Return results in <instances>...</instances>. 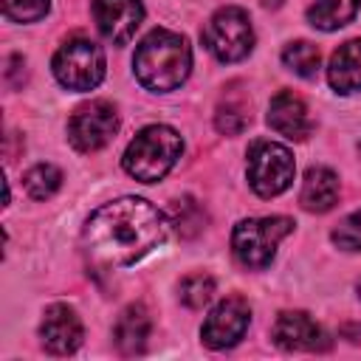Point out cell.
<instances>
[{
	"instance_id": "cell-1",
	"label": "cell",
	"mask_w": 361,
	"mask_h": 361,
	"mask_svg": "<svg viewBox=\"0 0 361 361\" xmlns=\"http://www.w3.org/2000/svg\"><path fill=\"white\" fill-rule=\"evenodd\" d=\"M166 217L141 197H121L96 209L85 223V248L102 268H124L147 257L166 237Z\"/></svg>"
},
{
	"instance_id": "cell-2",
	"label": "cell",
	"mask_w": 361,
	"mask_h": 361,
	"mask_svg": "<svg viewBox=\"0 0 361 361\" xmlns=\"http://www.w3.org/2000/svg\"><path fill=\"white\" fill-rule=\"evenodd\" d=\"M133 68H135V79L147 90L166 93L180 87L192 68V51L186 37L166 28L149 31L135 48Z\"/></svg>"
},
{
	"instance_id": "cell-3",
	"label": "cell",
	"mask_w": 361,
	"mask_h": 361,
	"mask_svg": "<svg viewBox=\"0 0 361 361\" xmlns=\"http://www.w3.org/2000/svg\"><path fill=\"white\" fill-rule=\"evenodd\" d=\"M180 152H183V141L172 127L149 124L130 141L121 164H124L127 175H133L135 180L155 183L178 164Z\"/></svg>"
},
{
	"instance_id": "cell-4",
	"label": "cell",
	"mask_w": 361,
	"mask_h": 361,
	"mask_svg": "<svg viewBox=\"0 0 361 361\" xmlns=\"http://www.w3.org/2000/svg\"><path fill=\"white\" fill-rule=\"evenodd\" d=\"M293 231L290 217H248L234 226L231 234V251L234 259L248 271H262L271 265L276 245L282 237Z\"/></svg>"
},
{
	"instance_id": "cell-5",
	"label": "cell",
	"mask_w": 361,
	"mask_h": 361,
	"mask_svg": "<svg viewBox=\"0 0 361 361\" xmlns=\"http://www.w3.org/2000/svg\"><path fill=\"white\" fill-rule=\"evenodd\" d=\"M203 42L220 62H240L254 48V28L248 14L240 6L217 8L203 28Z\"/></svg>"
},
{
	"instance_id": "cell-6",
	"label": "cell",
	"mask_w": 361,
	"mask_h": 361,
	"mask_svg": "<svg viewBox=\"0 0 361 361\" xmlns=\"http://www.w3.org/2000/svg\"><path fill=\"white\" fill-rule=\"evenodd\" d=\"M54 76L68 90H93L104 79V54L90 39H68L54 54Z\"/></svg>"
},
{
	"instance_id": "cell-7",
	"label": "cell",
	"mask_w": 361,
	"mask_h": 361,
	"mask_svg": "<svg viewBox=\"0 0 361 361\" xmlns=\"http://www.w3.org/2000/svg\"><path fill=\"white\" fill-rule=\"evenodd\" d=\"M293 180V155L276 141H257L248 149V183L259 197H276Z\"/></svg>"
},
{
	"instance_id": "cell-8",
	"label": "cell",
	"mask_w": 361,
	"mask_h": 361,
	"mask_svg": "<svg viewBox=\"0 0 361 361\" xmlns=\"http://www.w3.org/2000/svg\"><path fill=\"white\" fill-rule=\"evenodd\" d=\"M116 130H118V113L104 99H96V102L76 107L71 121H68V138L79 152L102 149L104 144H110Z\"/></svg>"
},
{
	"instance_id": "cell-9",
	"label": "cell",
	"mask_w": 361,
	"mask_h": 361,
	"mask_svg": "<svg viewBox=\"0 0 361 361\" xmlns=\"http://www.w3.org/2000/svg\"><path fill=\"white\" fill-rule=\"evenodd\" d=\"M248 322H251V307L245 299L240 296H228L223 299L220 305L212 307V313L206 316L203 322V344L212 347V350H226V347H234L245 330H248Z\"/></svg>"
},
{
	"instance_id": "cell-10",
	"label": "cell",
	"mask_w": 361,
	"mask_h": 361,
	"mask_svg": "<svg viewBox=\"0 0 361 361\" xmlns=\"http://www.w3.org/2000/svg\"><path fill=\"white\" fill-rule=\"evenodd\" d=\"M93 20L107 42L124 45L133 39L135 28L141 25L144 6L141 0H93Z\"/></svg>"
},
{
	"instance_id": "cell-11",
	"label": "cell",
	"mask_w": 361,
	"mask_h": 361,
	"mask_svg": "<svg viewBox=\"0 0 361 361\" xmlns=\"http://www.w3.org/2000/svg\"><path fill=\"white\" fill-rule=\"evenodd\" d=\"M82 322L76 316L73 307L68 305H51L42 316V324H39V338H42V347L51 353V355H71L76 353V347L82 344Z\"/></svg>"
},
{
	"instance_id": "cell-12",
	"label": "cell",
	"mask_w": 361,
	"mask_h": 361,
	"mask_svg": "<svg viewBox=\"0 0 361 361\" xmlns=\"http://www.w3.org/2000/svg\"><path fill=\"white\" fill-rule=\"evenodd\" d=\"M274 341L282 350H324L327 347L322 327L302 310H285L276 316Z\"/></svg>"
},
{
	"instance_id": "cell-13",
	"label": "cell",
	"mask_w": 361,
	"mask_h": 361,
	"mask_svg": "<svg viewBox=\"0 0 361 361\" xmlns=\"http://www.w3.org/2000/svg\"><path fill=\"white\" fill-rule=\"evenodd\" d=\"M268 124H271V130H276L279 135H285L290 141H305L310 135V130H313L305 102L296 93H290V90H279L271 99V104H268Z\"/></svg>"
},
{
	"instance_id": "cell-14",
	"label": "cell",
	"mask_w": 361,
	"mask_h": 361,
	"mask_svg": "<svg viewBox=\"0 0 361 361\" xmlns=\"http://www.w3.org/2000/svg\"><path fill=\"white\" fill-rule=\"evenodd\" d=\"M149 330H152V319H149V310L144 305H127L116 322V330H113V338H116V347L124 353V355H138L144 353L147 347V338H149Z\"/></svg>"
},
{
	"instance_id": "cell-15",
	"label": "cell",
	"mask_w": 361,
	"mask_h": 361,
	"mask_svg": "<svg viewBox=\"0 0 361 361\" xmlns=\"http://www.w3.org/2000/svg\"><path fill=\"white\" fill-rule=\"evenodd\" d=\"M338 200V175L327 166H310L305 172L302 180V192H299V203L307 212H330Z\"/></svg>"
},
{
	"instance_id": "cell-16",
	"label": "cell",
	"mask_w": 361,
	"mask_h": 361,
	"mask_svg": "<svg viewBox=\"0 0 361 361\" xmlns=\"http://www.w3.org/2000/svg\"><path fill=\"white\" fill-rule=\"evenodd\" d=\"M327 79L338 93L361 90V39H347L333 51Z\"/></svg>"
},
{
	"instance_id": "cell-17",
	"label": "cell",
	"mask_w": 361,
	"mask_h": 361,
	"mask_svg": "<svg viewBox=\"0 0 361 361\" xmlns=\"http://www.w3.org/2000/svg\"><path fill=\"white\" fill-rule=\"evenodd\" d=\"M248 121H251V102L245 93H240L237 85H231L214 110V127L223 135H240L248 127Z\"/></svg>"
},
{
	"instance_id": "cell-18",
	"label": "cell",
	"mask_w": 361,
	"mask_h": 361,
	"mask_svg": "<svg viewBox=\"0 0 361 361\" xmlns=\"http://www.w3.org/2000/svg\"><path fill=\"white\" fill-rule=\"evenodd\" d=\"M358 6L361 0H313L307 8V20L313 28L333 31V28L347 25L358 14Z\"/></svg>"
},
{
	"instance_id": "cell-19",
	"label": "cell",
	"mask_w": 361,
	"mask_h": 361,
	"mask_svg": "<svg viewBox=\"0 0 361 361\" xmlns=\"http://www.w3.org/2000/svg\"><path fill=\"white\" fill-rule=\"evenodd\" d=\"M172 226H175L178 234L186 237V240L195 237V234H200L203 226H206V212H203V206H200L195 197H189V195L178 197V200L172 203Z\"/></svg>"
},
{
	"instance_id": "cell-20",
	"label": "cell",
	"mask_w": 361,
	"mask_h": 361,
	"mask_svg": "<svg viewBox=\"0 0 361 361\" xmlns=\"http://www.w3.org/2000/svg\"><path fill=\"white\" fill-rule=\"evenodd\" d=\"M282 62L302 79H313L319 71V48L307 39H296L290 45H285L282 51Z\"/></svg>"
},
{
	"instance_id": "cell-21",
	"label": "cell",
	"mask_w": 361,
	"mask_h": 361,
	"mask_svg": "<svg viewBox=\"0 0 361 361\" xmlns=\"http://www.w3.org/2000/svg\"><path fill=\"white\" fill-rule=\"evenodd\" d=\"M23 183L34 200H48L62 186V172L54 164H37L23 175Z\"/></svg>"
},
{
	"instance_id": "cell-22",
	"label": "cell",
	"mask_w": 361,
	"mask_h": 361,
	"mask_svg": "<svg viewBox=\"0 0 361 361\" xmlns=\"http://www.w3.org/2000/svg\"><path fill=\"white\" fill-rule=\"evenodd\" d=\"M214 293V279L209 274H192L180 282V302L186 307H203Z\"/></svg>"
},
{
	"instance_id": "cell-23",
	"label": "cell",
	"mask_w": 361,
	"mask_h": 361,
	"mask_svg": "<svg viewBox=\"0 0 361 361\" xmlns=\"http://www.w3.org/2000/svg\"><path fill=\"white\" fill-rule=\"evenodd\" d=\"M51 0H3V14L14 23H37L48 14Z\"/></svg>"
},
{
	"instance_id": "cell-24",
	"label": "cell",
	"mask_w": 361,
	"mask_h": 361,
	"mask_svg": "<svg viewBox=\"0 0 361 361\" xmlns=\"http://www.w3.org/2000/svg\"><path fill=\"white\" fill-rule=\"evenodd\" d=\"M333 243L344 251H361V209L347 214L336 228H333Z\"/></svg>"
},
{
	"instance_id": "cell-25",
	"label": "cell",
	"mask_w": 361,
	"mask_h": 361,
	"mask_svg": "<svg viewBox=\"0 0 361 361\" xmlns=\"http://www.w3.org/2000/svg\"><path fill=\"white\" fill-rule=\"evenodd\" d=\"M358 296H361V282H358Z\"/></svg>"
}]
</instances>
